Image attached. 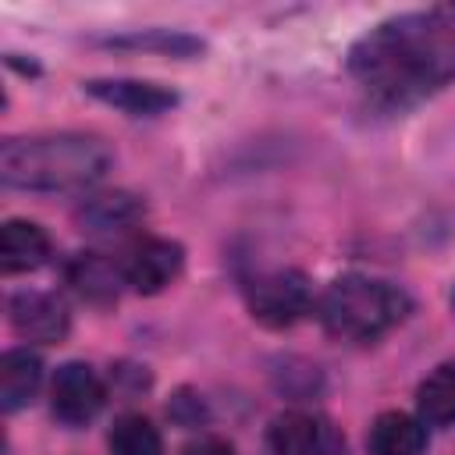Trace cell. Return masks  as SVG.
<instances>
[{"label": "cell", "mask_w": 455, "mask_h": 455, "mask_svg": "<svg viewBox=\"0 0 455 455\" xmlns=\"http://www.w3.org/2000/svg\"><path fill=\"white\" fill-rule=\"evenodd\" d=\"M348 75L380 110H409L455 78V14L409 11L373 25L348 50Z\"/></svg>", "instance_id": "1"}, {"label": "cell", "mask_w": 455, "mask_h": 455, "mask_svg": "<svg viewBox=\"0 0 455 455\" xmlns=\"http://www.w3.org/2000/svg\"><path fill=\"white\" fill-rule=\"evenodd\" d=\"M110 167V149L96 135L57 132L25 135L0 146V181L25 192H78L96 185Z\"/></svg>", "instance_id": "2"}, {"label": "cell", "mask_w": 455, "mask_h": 455, "mask_svg": "<svg viewBox=\"0 0 455 455\" xmlns=\"http://www.w3.org/2000/svg\"><path fill=\"white\" fill-rule=\"evenodd\" d=\"M409 309H412V302L398 284L366 277V274H345L323 291L320 323L334 338L373 341V338L387 334L395 323H402Z\"/></svg>", "instance_id": "3"}, {"label": "cell", "mask_w": 455, "mask_h": 455, "mask_svg": "<svg viewBox=\"0 0 455 455\" xmlns=\"http://www.w3.org/2000/svg\"><path fill=\"white\" fill-rule=\"evenodd\" d=\"M313 306V291L306 274L299 270H270L249 288V313L263 327H291Z\"/></svg>", "instance_id": "4"}, {"label": "cell", "mask_w": 455, "mask_h": 455, "mask_svg": "<svg viewBox=\"0 0 455 455\" xmlns=\"http://www.w3.org/2000/svg\"><path fill=\"white\" fill-rule=\"evenodd\" d=\"M274 455H345V441L327 416L291 409L270 423Z\"/></svg>", "instance_id": "5"}, {"label": "cell", "mask_w": 455, "mask_h": 455, "mask_svg": "<svg viewBox=\"0 0 455 455\" xmlns=\"http://www.w3.org/2000/svg\"><path fill=\"white\" fill-rule=\"evenodd\" d=\"M107 402V387L89 363H64L53 373L50 409L68 427H85Z\"/></svg>", "instance_id": "6"}, {"label": "cell", "mask_w": 455, "mask_h": 455, "mask_svg": "<svg viewBox=\"0 0 455 455\" xmlns=\"http://www.w3.org/2000/svg\"><path fill=\"white\" fill-rule=\"evenodd\" d=\"M7 316H11V327L18 338L43 341V345L60 341L71 327L68 306L50 291H14L7 302Z\"/></svg>", "instance_id": "7"}, {"label": "cell", "mask_w": 455, "mask_h": 455, "mask_svg": "<svg viewBox=\"0 0 455 455\" xmlns=\"http://www.w3.org/2000/svg\"><path fill=\"white\" fill-rule=\"evenodd\" d=\"M185 263V249L171 238H146L142 245H135L124 259V284H132L139 295H156L164 291Z\"/></svg>", "instance_id": "8"}, {"label": "cell", "mask_w": 455, "mask_h": 455, "mask_svg": "<svg viewBox=\"0 0 455 455\" xmlns=\"http://www.w3.org/2000/svg\"><path fill=\"white\" fill-rule=\"evenodd\" d=\"M85 92L107 107L132 114V117H153L178 103L174 89H164V85L142 82V78H89Z\"/></svg>", "instance_id": "9"}, {"label": "cell", "mask_w": 455, "mask_h": 455, "mask_svg": "<svg viewBox=\"0 0 455 455\" xmlns=\"http://www.w3.org/2000/svg\"><path fill=\"white\" fill-rule=\"evenodd\" d=\"M146 217V206H142V199H135L132 192H100V196H89L82 206H78V213H75V220H78V228L85 231V235H124V231H132L139 220Z\"/></svg>", "instance_id": "10"}, {"label": "cell", "mask_w": 455, "mask_h": 455, "mask_svg": "<svg viewBox=\"0 0 455 455\" xmlns=\"http://www.w3.org/2000/svg\"><path fill=\"white\" fill-rule=\"evenodd\" d=\"M50 256V235L36 220H7L0 228V267L4 274H25L43 267Z\"/></svg>", "instance_id": "11"}, {"label": "cell", "mask_w": 455, "mask_h": 455, "mask_svg": "<svg viewBox=\"0 0 455 455\" xmlns=\"http://www.w3.org/2000/svg\"><path fill=\"white\" fill-rule=\"evenodd\" d=\"M43 384V363L28 348H11L0 359V409L18 412L25 409Z\"/></svg>", "instance_id": "12"}, {"label": "cell", "mask_w": 455, "mask_h": 455, "mask_svg": "<svg viewBox=\"0 0 455 455\" xmlns=\"http://www.w3.org/2000/svg\"><path fill=\"white\" fill-rule=\"evenodd\" d=\"M370 455H419L427 448V423L409 412H380L366 434Z\"/></svg>", "instance_id": "13"}, {"label": "cell", "mask_w": 455, "mask_h": 455, "mask_svg": "<svg viewBox=\"0 0 455 455\" xmlns=\"http://www.w3.org/2000/svg\"><path fill=\"white\" fill-rule=\"evenodd\" d=\"M68 284L89 299V302H110L117 299L121 291V281H124V270H117L110 259L96 256V252H78L71 263H68Z\"/></svg>", "instance_id": "14"}, {"label": "cell", "mask_w": 455, "mask_h": 455, "mask_svg": "<svg viewBox=\"0 0 455 455\" xmlns=\"http://www.w3.org/2000/svg\"><path fill=\"white\" fill-rule=\"evenodd\" d=\"M416 409L419 419L430 427H448L455 423V363L437 366L416 391Z\"/></svg>", "instance_id": "15"}, {"label": "cell", "mask_w": 455, "mask_h": 455, "mask_svg": "<svg viewBox=\"0 0 455 455\" xmlns=\"http://www.w3.org/2000/svg\"><path fill=\"white\" fill-rule=\"evenodd\" d=\"M107 444H110V455H164L160 430L146 416H139V412L117 416L114 427H110Z\"/></svg>", "instance_id": "16"}, {"label": "cell", "mask_w": 455, "mask_h": 455, "mask_svg": "<svg viewBox=\"0 0 455 455\" xmlns=\"http://www.w3.org/2000/svg\"><path fill=\"white\" fill-rule=\"evenodd\" d=\"M107 46H121V50H156V53H167V57H196V53H203V39L185 36V32H171V28H146V32L114 36V39H107Z\"/></svg>", "instance_id": "17"}, {"label": "cell", "mask_w": 455, "mask_h": 455, "mask_svg": "<svg viewBox=\"0 0 455 455\" xmlns=\"http://www.w3.org/2000/svg\"><path fill=\"white\" fill-rule=\"evenodd\" d=\"M167 412L181 423V427H199V419L206 416V409H203V402L196 398V395H188V391H181L171 405H167Z\"/></svg>", "instance_id": "18"}, {"label": "cell", "mask_w": 455, "mask_h": 455, "mask_svg": "<svg viewBox=\"0 0 455 455\" xmlns=\"http://www.w3.org/2000/svg\"><path fill=\"white\" fill-rule=\"evenodd\" d=\"M185 455H235V451H231V444H224V441L203 437V441H199V444H192Z\"/></svg>", "instance_id": "19"}]
</instances>
